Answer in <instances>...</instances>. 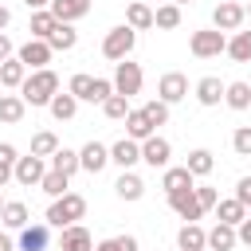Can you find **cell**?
Masks as SVG:
<instances>
[{"instance_id": "obj_1", "label": "cell", "mask_w": 251, "mask_h": 251, "mask_svg": "<svg viewBox=\"0 0 251 251\" xmlns=\"http://www.w3.org/2000/svg\"><path fill=\"white\" fill-rule=\"evenodd\" d=\"M20 94H24L27 106H51V98L59 94V75H55L51 67L31 71V75L24 78V86H20Z\"/></svg>"}, {"instance_id": "obj_2", "label": "cell", "mask_w": 251, "mask_h": 251, "mask_svg": "<svg viewBox=\"0 0 251 251\" xmlns=\"http://www.w3.org/2000/svg\"><path fill=\"white\" fill-rule=\"evenodd\" d=\"M86 216V196H78V192H63V196H55L51 200V208H47V224L51 227H71V224H78Z\"/></svg>"}, {"instance_id": "obj_3", "label": "cell", "mask_w": 251, "mask_h": 251, "mask_svg": "<svg viewBox=\"0 0 251 251\" xmlns=\"http://www.w3.org/2000/svg\"><path fill=\"white\" fill-rule=\"evenodd\" d=\"M133 43H137V31H133L129 24H118V27L106 31V39H102V55H106L110 63H122V59H129Z\"/></svg>"}, {"instance_id": "obj_4", "label": "cell", "mask_w": 251, "mask_h": 251, "mask_svg": "<svg viewBox=\"0 0 251 251\" xmlns=\"http://www.w3.org/2000/svg\"><path fill=\"white\" fill-rule=\"evenodd\" d=\"M188 51H192L196 59H216L220 51H227V35H224L220 27H204V31H192V39H188Z\"/></svg>"}, {"instance_id": "obj_5", "label": "cell", "mask_w": 251, "mask_h": 251, "mask_svg": "<svg viewBox=\"0 0 251 251\" xmlns=\"http://www.w3.org/2000/svg\"><path fill=\"white\" fill-rule=\"evenodd\" d=\"M141 82H145V75H141V63H129V59L114 63V94H126V98H133V94H141Z\"/></svg>"}, {"instance_id": "obj_6", "label": "cell", "mask_w": 251, "mask_h": 251, "mask_svg": "<svg viewBox=\"0 0 251 251\" xmlns=\"http://www.w3.org/2000/svg\"><path fill=\"white\" fill-rule=\"evenodd\" d=\"M243 20H247V8L235 4V0H220L212 8V27H220V31H239Z\"/></svg>"}, {"instance_id": "obj_7", "label": "cell", "mask_w": 251, "mask_h": 251, "mask_svg": "<svg viewBox=\"0 0 251 251\" xmlns=\"http://www.w3.org/2000/svg\"><path fill=\"white\" fill-rule=\"evenodd\" d=\"M51 55H55V47H51L47 39H27V43L16 51V59H20L27 71H43V67L51 63Z\"/></svg>"}, {"instance_id": "obj_8", "label": "cell", "mask_w": 251, "mask_h": 251, "mask_svg": "<svg viewBox=\"0 0 251 251\" xmlns=\"http://www.w3.org/2000/svg\"><path fill=\"white\" fill-rule=\"evenodd\" d=\"M169 157H173L169 137L153 133V137H145V141H141V161H145L149 169H169Z\"/></svg>"}, {"instance_id": "obj_9", "label": "cell", "mask_w": 251, "mask_h": 251, "mask_svg": "<svg viewBox=\"0 0 251 251\" xmlns=\"http://www.w3.org/2000/svg\"><path fill=\"white\" fill-rule=\"evenodd\" d=\"M43 173H47V157H35V153H27V157H16V184H24V188H39V180H43Z\"/></svg>"}, {"instance_id": "obj_10", "label": "cell", "mask_w": 251, "mask_h": 251, "mask_svg": "<svg viewBox=\"0 0 251 251\" xmlns=\"http://www.w3.org/2000/svg\"><path fill=\"white\" fill-rule=\"evenodd\" d=\"M169 208L184 220V224H196L200 216H204V208H200V200H196V188H180V192H169Z\"/></svg>"}, {"instance_id": "obj_11", "label": "cell", "mask_w": 251, "mask_h": 251, "mask_svg": "<svg viewBox=\"0 0 251 251\" xmlns=\"http://www.w3.org/2000/svg\"><path fill=\"white\" fill-rule=\"evenodd\" d=\"M157 98L169 102V106H176L180 98H188V78H184L180 71H165L161 82H157Z\"/></svg>"}, {"instance_id": "obj_12", "label": "cell", "mask_w": 251, "mask_h": 251, "mask_svg": "<svg viewBox=\"0 0 251 251\" xmlns=\"http://www.w3.org/2000/svg\"><path fill=\"white\" fill-rule=\"evenodd\" d=\"M110 161H114L118 169H133V165L141 161V141H133V137L114 141V145H110Z\"/></svg>"}, {"instance_id": "obj_13", "label": "cell", "mask_w": 251, "mask_h": 251, "mask_svg": "<svg viewBox=\"0 0 251 251\" xmlns=\"http://www.w3.org/2000/svg\"><path fill=\"white\" fill-rule=\"evenodd\" d=\"M59 251H94V235H90L82 224H71V227H63V235H59Z\"/></svg>"}, {"instance_id": "obj_14", "label": "cell", "mask_w": 251, "mask_h": 251, "mask_svg": "<svg viewBox=\"0 0 251 251\" xmlns=\"http://www.w3.org/2000/svg\"><path fill=\"white\" fill-rule=\"evenodd\" d=\"M78 157H82V169H86V173H102V169L110 165V145H102V141H86V145L78 149Z\"/></svg>"}, {"instance_id": "obj_15", "label": "cell", "mask_w": 251, "mask_h": 251, "mask_svg": "<svg viewBox=\"0 0 251 251\" xmlns=\"http://www.w3.org/2000/svg\"><path fill=\"white\" fill-rule=\"evenodd\" d=\"M224 90H227V82H220L216 75H204V78L196 82V102H200V106H220V102H224Z\"/></svg>"}, {"instance_id": "obj_16", "label": "cell", "mask_w": 251, "mask_h": 251, "mask_svg": "<svg viewBox=\"0 0 251 251\" xmlns=\"http://www.w3.org/2000/svg\"><path fill=\"white\" fill-rule=\"evenodd\" d=\"M161 188H165V196L180 192V188H196V176L188 173V165H169L165 176H161Z\"/></svg>"}, {"instance_id": "obj_17", "label": "cell", "mask_w": 251, "mask_h": 251, "mask_svg": "<svg viewBox=\"0 0 251 251\" xmlns=\"http://www.w3.org/2000/svg\"><path fill=\"white\" fill-rule=\"evenodd\" d=\"M114 192H118V200H141L145 196V180L133 169H122V176L114 180Z\"/></svg>"}, {"instance_id": "obj_18", "label": "cell", "mask_w": 251, "mask_h": 251, "mask_svg": "<svg viewBox=\"0 0 251 251\" xmlns=\"http://www.w3.org/2000/svg\"><path fill=\"white\" fill-rule=\"evenodd\" d=\"M216 220H220V224H231V227H239V224L247 220V204H243L239 196L216 200Z\"/></svg>"}, {"instance_id": "obj_19", "label": "cell", "mask_w": 251, "mask_h": 251, "mask_svg": "<svg viewBox=\"0 0 251 251\" xmlns=\"http://www.w3.org/2000/svg\"><path fill=\"white\" fill-rule=\"evenodd\" d=\"M47 227L51 224H27V227H20V251H47V239H51Z\"/></svg>"}, {"instance_id": "obj_20", "label": "cell", "mask_w": 251, "mask_h": 251, "mask_svg": "<svg viewBox=\"0 0 251 251\" xmlns=\"http://www.w3.org/2000/svg\"><path fill=\"white\" fill-rule=\"evenodd\" d=\"M90 4H94V0H51V12H55V20H63V24H75V20H82V16L90 12Z\"/></svg>"}, {"instance_id": "obj_21", "label": "cell", "mask_w": 251, "mask_h": 251, "mask_svg": "<svg viewBox=\"0 0 251 251\" xmlns=\"http://www.w3.org/2000/svg\"><path fill=\"white\" fill-rule=\"evenodd\" d=\"M24 78H27V67H24L16 55L0 63V86H4V90H20V86H24Z\"/></svg>"}, {"instance_id": "obj_22", "label": "cell", "mask_w": 251, "mask_h": 251, "mask_svg": "<svg viewBox=\"0 0 251 251\" xmlns=\"http://www.w3.org/2000/svg\"><path fill=\"white\" fill-rule=\"evenodd\" d=\"M176 247H180V251H204V247H208V231H204L200 224H184V227L176 231Z\"/></svg>"}, {"instance_id": "obj_23", "label": "cell", "mask_w": 251, "mask_h": 251, "mask_svg": "<svg viewBox=\"0 0 251 251\" xmlns=\"http://www.w3.org/2000/svg\"><path fill=\"white\" fill-rule=\"evenodd\" d=\"M24 110H27L24 94H0V122L4 126H20L24 122Z\"/></svg>"}, {"instance_id": "obj_24", "label": "cell", "mask_w": 251, "mask_h": 251, "mask_svg": "<svg viewBox=\"0 0 251 251\" xmlns=\"http://www.w3.org/2000/svg\"><path fill=\"white\" fill-rule=\"evenodd\" d=\"M153 133H157V126L145 118V110H129V118H126V137L145 141V137H153Z\"/></svg>"}, {"instance_id": "obj_25", "label": "cell", "mask_w": 251, "mask_h": 251, "mask_svg": "<svg viewBox=\"0 0 251 251\" xmlns=\"http://www.w3.org/2000/svg\"><path fill=\"white\" fill-rule=\"evenodd\" d=\"M126 24H129L133 31H145V27H153V4H145V0H133V4L126 8Z\"/></svg>"}, {"instance_id": "obj_26", "label": "cell", "mask_w": 251, "mask_h": 251, "mask_svg": "<svg viewBox=\"0 0 251 251\" xmlns=\"http://www.w3.org/2000/svg\"><path fill=\"white\" fill-rule=\"evenodd\" d=\"M47 110H51V118H55V122H71V118L78 114V98H75L71 90H63V94H55V98H51V106H47Z\"/></svg>"}, {"instance_id": "obj_27", "label": "cell", "mask_w": 251, "mask_h": 251, "mask_svg": "<svg viewBox=\"0 0 251 251\" xmlns=\"http://www.w3.org/2000/svg\"><path fill=\"white\" fill-rule=\"evenodd\" d=\"M27 220H31V216H27V204H24V200H8V204H4V212H0V224H4V227H12V231L27 227Z\"/></svg>"}, {"instance_id": "obj_28", "label": "cell", "mask_w": 251, "mask_h": 251, "mask_svg": "<svg viewBox=\"0 0 251 251\" xmlns=\"http://www.w3.org/2000/svg\"><path fill=\"white\" fill-rule=\"evenodd\" d=\"M235 243H239V231H235L231 224H216V227L208 231V247H212V251H231Z\"/></svg>"}, {"instance_id": "obj_29", "label": "cell", "mask_w": 251, "mask_h": 251, "mask_svg": "<svg viewBox=\"0 0 251 251\" xmlns=\"http://www.w3.org/2000/svg\"><path fill=\"white\" fill-rule=\"evenodd\" d=\"M55 12L51 8H39V12H31V24H27V31H31V39H47L51 31H55Z\"/></svg>"}, {"instance_id": "obj_30", "label": "cell", "mask_w": 251, "mask_h": 251, "mask_svg": "<svg viewBox=\"0 0 251 251\" xmlns=\"http://www.w3.org/2000/svg\"><path fill=\"white\" fill-rule=\"evenodd\" d=\"M51 169H59V173H67V176H75V173L82 169V157H78L75 149H67V145H59V149L51 153Z\"/></svg>"}, {"instance_id": "obj_31", "label": "cell", "mask_w": 251, "mask_h": 251, "mask_svg": "<svg viewBox=\"0 0 251 251\" xmlns=\"http://www.w3.org/2000/svg\"><path fill=\"white\" fill-rule=\"evenodd\" d=\"M224 102L231 106V110H251V82H227V90H224Z\"/></svg>"}, {"instance_id": "obj_32", "label": "cell", "mask_w": 251, "mask_h": 251, "mask_svg": "<svg viewBox=\"0 0 251 251\" xmlns=\"http://www.w3.org/2000/svg\"><path fill=\"white\" fill-rule=\"evenodd\" d=\"M153 27H161V31H173V27H180V4H161V8H153Z\"/></svg>"}, {"instance_id": "obj_33", "label": "cell", "mask_w": 251, "mask_h": 251, "mask_svg": "<svg viewBox=\"0 0 251 251\" xmlns=\"http://www.w3.org/2000/svg\"><path fill=\"white\" fill-rule=\"evenodd\" d=\"M47 43H51L55 51H71V47L78 43V31H75V24H63V20H59V24H55V31L47 35Z\"/></svg>"}, {"instance_id": "obj_34", "label": "cell", "mask_w": 251, "mask_h": 251, "mask_svg": "<svg viewBox=\"0 0 251 251\" xmlns=\"http://www.w3.org/2000/svg\"><path fill=\"white\" fill-rule=\"evenodd\" d=\"M227 55L235 59V63H251V31H231V39H227Z\"/></svg>"}, {"instance_id": "obj_35", "label": "cell", "mask_w": 251, "mask_h": 251, "mask_svg": "<svg viewBox=\"0 0 251 251\" xmlns=\"http://www.w3.org/2000/svg\"><path fill=\"white\" fill-rule=\"evenodd\" d=\"M184 165H188V173H192V176H208V173L216 169V157H212V149H192Z\"/></svg>"}, {"instance_id": "obj_36", "label": "cell", "mask_w": 251, "mask_h": 251, "mask_svg": "<svg viewBox=\"0 0 251 251\" xmlns=\"http://www.w3.org/2000/svg\"><path fill=\"white\" fill-rule=\"evenodd\" d=\"M67 184H71V176H67V173H59V169H47V173H43V180H39V188H43L51 200H55V196H63V192H71Z\"/></svg>"}, {"instance_id": "obj_37", "label": "cell", "mask_w": 251, "mask_h": 251, "mask_svg": "<svg viewBox=\"0 0 251 251\" xmlns=\"http://www.w3.org/2000/svg\"><path fill=\"white\" fill-rule=\"evenodd\" d=\"M129 110H133V106H129V98H126V94H110V98L102 102V114H106L110 122H126V118H129Z\"/></svg>"}, {"instance_id": "obj_38", "label": "cell", "mask_w": 251, "mask_h": 251, "mask_svg": "<svg viewBox=\"0 0 251 251\" xmlns=\"http://www.w3.org/2000/svg\"><path fill=\"white\" fill-rule=\"evenodd\" d=\"M16 145H8V141H0V188L8 184V180H16Z\"/></svg>"}, {"instance_id": "obj_39", "label": "cell", "mask_w": 251, "mask_h": 251, "mask_svg": "<svg viewBox=\"0 0 251 251\" xmlns=\"http://www.w3.org/2000/svg\"><path fill=\"white\" fill-rule=\"evenodd\" d=\"M59 149V137L51 133V129H39V133H31V153L35 157H47L51 161V153Z\"/></svg>"}, {"instance_id": "obj_40", "label": "cell", "mask_w": 251, "mask_h": 251, "mask_svg": "<svg viewBox=\"0 0 251 251\" xmlns=\"http://www.w3.org/2000/svg\"><path fill=\"white\" fill-rule=\"evenodd\" d=\"M90 86H94V75H86V71L71 75V82H67V90H71L78 102H86V98H90Z\"/></svg>"}, {"instance_id": "obj_41", "label": "cell", "mask_w": 251, "mask_h": 251, "mask_svg": "<svg viewBox=\"0 0 251 251\" xmlns=\"http://www.w3.org/2000/svg\"><path fill=\"white\" fill-rule=\"evenodd\" d=\"M141 110H145V118H149L153 126H165V122H169V102H161V98H149Z\"/></svg>"}, {"instance_id": "obj_42", "label": "cell", "mask_w": 251, "mask_h": 251, "mask_svg": "<svg viewBox=\"0 0 251 251\" xmlns=\"http://www.w3.org/2000/svg\"><path fill=\"white\" fill-rule=\"evenodd\" d=\"M94 251H137V239L133 235H114V239L94 243Z\"/></svg>"}, {"instance_id": "obj_43", "label": "cell", "mask_w": 251, "mask_h": 251, "mask_svg": "<svg viewBox=\"0 0 251 251\" xmlns=\"http://www.w3.org/2000/svg\"><path fill=\"white\" fill-rule=\"evenodd\" d=\"M231 149H235V157H251V126H239L231 133Z\"/></svg>"}, {"instance_id": "obj_44", "label": "cell", "mask_w": 251, "mask_h": 251, "mask_svg": "<svg viewBox=\"0 0 251 251\" xmlns=\"http://www.w3.org/2000/svg\"><path fill=\"white\" fill-rule=\"evenodd\" d=\"M110 94H114V78H94V86H90V98H86V102H98V106H102Z\"/></svg>"}, {"instance_id": "obj_45", "label": "cell", "mask_w": 251, "mask_h": 251, "mask_svg": "<svg viewBox=\"0 0 251 251\" xmlns=\"http://www.w3.org/2000/svg\"><path fill=\"white\" fill-rule=\"evenodd\" d=\"M196 200H200V208L208 212V208H216V200H220V192H216L212 184H196Z\"/></svg>"}, {"instance_id": "obj_46", "label": "cell", "mask_w": 251, "mask_h": 251, "mask_svg": "<svg viewBox=\"0 0 251 251\" xmlns=\"http://www.w3.org/2000/svg\"><path fill=\"white\" fill-rule=\"evenodd\" d=\"M235 196H239V200L247 204V212H251V176H243V180L235 184Z\"/></svg>"}, {"instance_id": "obj_47", "label": "cell", "mask_w": 251, "mask_h": 251, "mask_svg": "<svg viewBox=\"0 0 251 251\" xmlns=\"http://www.w3.org/2000/svg\"><path fill=\"white\" fill-rule=\"evenodd\" d=\"M12 55H16V47H12V39L0 31V63H4V59H12Z\"/></svg>"}, {"instance_id": "obj_48", "label": "cell", "mask_w": 251, "mask_h": 251, "mask_svg": "<svg viewBox=\"0 0 251 251\" xmlns=\"http://www.w3.org/2000/svg\"><path fill=\"white\" fill-rule=\"evenodd\" d=\"M235 231H239V243H247V247H251V212H247V220H243Z\"/></svg>"}, {"instance_id": "obj_49", "label": "cell", "mask_w": 251, "mask_h": 251, "mask_svg": "<svg viewBox=\"0 0 251 251\" xmlns=\"http://www.w3.org/2000/svg\"><path fill=\"white\" fill-rule=\"evenodd\" d=\"M8 24H12V12H8V8H4V4H0V31H4V27H8Z\"/></svg>"}, {"instance_id": "obj_50", "label": "cell", "mask_w": 251, "mask_h": 251, "mask_svg": "<svg viewBox=\"0 0 251 251\" xmlns=\"http://www.w3.org/2000/svg\"><path fill=\"white\" fill-rule=\"evenodd\" d=\"M24 4H27L31 12H39V8H51V0H24Z\"/></svg>"}, {"instance_id": "obj_51", "label": "cell", "mask_w": 251, "mask_h": 251, "mask_svg": "<svg viewBox=\"0 0 251 251\" xmlns=\"http://www.w3.org/2000/svg\"><path fill=\"white\" fill-rule=\"evenodd\" d=\"M0 251H16V243H12V239H8L4 231H0Z\"/></svg>"}, {"instance_id": "obj_52", "label": "cell", "mask_w": 251, "mask_h": 251, "mask_svg": "<svg viewBox=\"0 0 251 251\" xmlns=\"http://www.w3.org/2000/svg\"><path fill=\"white\" fill-rule=\"evenodd\" d=\"M4 204H8V200H4V196H0V212H4Z\"/></svg>"}, {"instance_id": "obj_53", "label": "cell", "mask_w": 251, "mask_h": 251, "mask_svg": "<svg viewBox=\"0 0 251 251\" xmlns=\"http://www.w3.org/2000/svg\"><path fill=\"white\" fill-rule=\"evenodd\" d=\"M173 4H192V0H173Z\"/></svg>"}, {"instance_id": "obj_54", "label": "cell", "mask_w": 251, "mask_h": 251, "mask_svg": "<svg viewBox=\"0 0 251 251\" xmlns=\"http://www.w3.org/2000/svg\"><path fill=\"white\" fill-rule=\"evenodd\" d=\"M247 16H251V4H247Z\"/></svg>"}, {"instance_id": "obj_55", "label": "cell", "mask_w": 251, "mask_h": 251, "mask_svg": "<svg viewBox=\"0 0 251 251\" xmlns=\"http://www.w3.org/2000/svg\"><path fill=\"white\" fill-rule=\"evenodd\" d=\"M204 251H212V247H204Z\"/></svg>"}, {"instance_id": "obj_56", "label": "cell", "mask_w": 251, "mask_h": 251, "mask_svg": "<svg viewBox=\"0 0 251 251\" xmlns=\"http://www.w3.org/2000/svg\"><path fill=\"white\" fill-rule=\"evenodd\" d=\"M145 4H149V0H145Z\"/></svg>"}]
</instances>
